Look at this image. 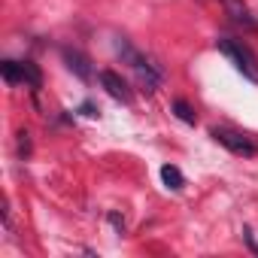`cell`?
Instances as JSON below:
<instances>
[{
	"mask_svg": "<svg viewBox=\"0 0 258 258\" xmlns=\"http://www.w3.org/2000/svg\"><path fill=\"white\" fill-rule=\"evenodd\" d=\"M22 82L31 88V91H40L43 88V73L34 61H22Z\"/></svg>",
	"mask_w": 258,
	"mask_h": 258,
	"instance_id": "obj_7",
	"label": "cell"
},
{
	"mask_svg": "<svg viewBox=\"0 0 258 258\" xmlns=\"http://www.w3.org/2000/svg\"><path fill=\"white\" fill-rule=\"evenodd\" d=\"M61 58H64L67 70H70L76 79H82V82L91 79V61H88L85 52H79V49H73V46H64V49H61Z\"/></svg>",
	"mask_w": 258,
	"mask_h": 258,
	"instance_id": "obj_5",
	"label": "cell"
},
{
	"mask_svg": "<svg viewBox=\"0 0 258 258\" xmlns=\"http://www.w3.org/2000/svg\"><path fill=\"white\" fill-rule=\"evenodd\" d=\"M161 182H164L167 188L179 191V188L185 185V176H182V170H179V167H173V164H164V167H161Z\"/></svg>",
	"mask_w": 258,
	"mask_h": 258,
	"instance_id": "obj_8",
	"label": "cell"
},
{
	"mask_svg": "<svg viewBox=\"0 0 258 258\" xmlns=\"http://www.w3.org/2000/svg\"><path fill=\"white\" fill-rule=\"evenodd\" d=\"M109 225H112V228H115V231H118V234H121V231H124V219H121V216H118V213H109Z\"/></svg>",
	"mask_w": 258,
	"mask_h": 258,
	"instance_id": "obj_12",
	"label": "cell"
},
{
	"mask_svg": "<svg viewBox=\"0 0 258 258\" xmlns=\"http://www.w3.org/2000/svg\"><path fill=\"white\" fill-rule=\"evenodd\" d=\"M210 137H213L219 146H225L228 152H234V155H243V158H255V155H258V143H255L249 134L231 131V127H213Z\"/></svg>",
	"mask_w": 258,
	"mask_h": 258,
	"instance_id": "obj_3",
	"label": "cell"
},
{
	"mask_svg": "<svg viewBox=\"0 0 258 258\" xmlns=\"http://www.w3.org/2000/svg\"><path fill=\"white\" fill-rule=\"evenodd\" d=\"M19 155H22V158H28V155H31V140H28V134H25V131L19 134Z\"/></svg>",
	"mask_w": 258,
	"mask_h": 258,
	"instance_id": "obj_11",
	"label": "cell"
},
{
	"mask_svg": "<svg viewBox=\"0 0 258 258\" xmlns=\"http://www.w3.org/2000/svg\"><path fill=\"white\" fill-rule=\"evenodd\" d=\"M0 70H4V79H7L10 85H19V82H22V61L7 58L4 64H0Z\"/></svg>",
	"mask_w": 258,
	"mask_h": 258,
	"instance_id": "obj_10",
	"label": "cell"
},
{
	"mask_svg": "<svg viewBox=\"0 0 258 258\" xmlns=\"http://www.w3.org/2000/svg\"><path fill=\"white\" fill-rule=\"evenodd\" d=\"M97 79H100L103 91H106L112 100H121V103H131V100H134V94H131V88H127V82H124L115 70H100Z\"/></svg>",
	"mask_w": 258,
	"mask_h": 258,
	"instance_id": "obj_4",
	"label": "cell"
},
{
	"mask_svg": "<svg viewBox=\"0 0 258 258\" xmlns=\"http://www.w3.org/2000/svg\"><path fill=\"white\" fill-rule=\"evenodd\" d=\"M222 7H225V13L231 16L234 25H240L246 31H258V19L249 13V7L243 4V0H222Z\"/></svg>",
	"mask_w": 258,
	"mask_h": 258,
	"instance_id": "obj_6",
	"label": "cell"
},
{
	"mask_svg": "<svg viewBox=\"0 0 258 258\" xmlns=\"http://www.w3.org/2000/svg\"><path fill=\"white\" fill-rule=\"evenodd\" d=\"M82 112H85V115H97V106H94L91 100H85V103H82Z\"/></svg>",
	"mask_w": 258,
	"mask_h": 258,
	"instance_id": "obj_13",
	"label": "cell"
},
{
	"mask_svg": "<svg viewBox=\"0 0 258 258\" xmlns=\"http://www.w3.org/2000/svg\"><path fill=\"white\" fill-rule=\"evenodd\" d=\"M170 112H173L179 121H185V124H195V121H198V115H195L191 103H188V100H182V97H176V100L170 103Z\"/></svg>",
	"mask_w": 258,
	"mask_h": 258,
	"instance_id": "obj_9",
	"label": "cell"
},
{
	"mask_svg": "<svg viewBox=\"0 0 258 258\" xmlns=\"http://www.w3.org/2000/svg\"><path fill=\"white\" fill-rule=\"evenodd\" d=\"M216 49L234 64V70L243 76V79H249V82H255L258 85V58H255V52L243 43V40H234V37H219L216 40Z\"/></svg>",
	"mask_w": 258,
	"mask_h": 258,
	"instance_id": "obj_2",
	"label": "cell"
},
{
	"mask_svg": "<svg viewBox=\"0 0 258 258\" xmlns=\"http://www.w3.org/2000/svg\"><path fill=\"white\" fill-rule=\"evenodd\" d=\"M115 52H118L121 64H127V67H131V70L137 73V79L146 85V91H155V88L161 85V79H164L161 67H158L155 61H149L140 49H134V46L127 43L124 37H115Z\"/></svg>",
	"mask_w": 258,
	"mask_h": 258,
	"instance_id": "obj_1",
	"label": "cell"
}]
</instances>
